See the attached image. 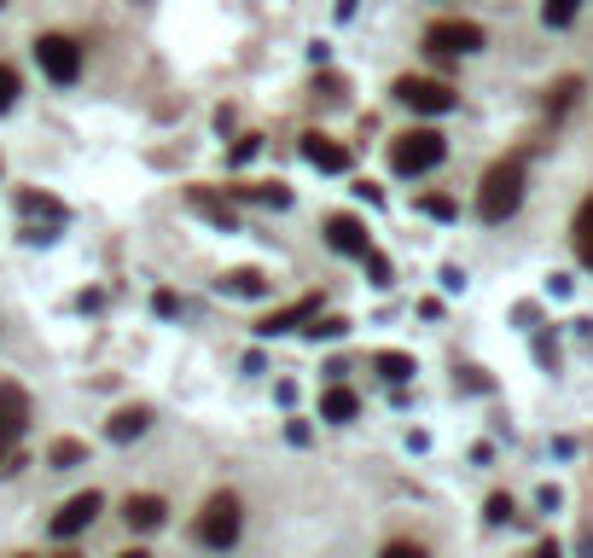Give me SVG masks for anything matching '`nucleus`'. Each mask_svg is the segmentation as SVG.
Segmentation results:
<instances>
[{
  "label": "nucleus",
  "mask_w": 593,
  "mask_h": 558,
  "mask_svg": "<svg viewBox=\"0 0 593 558\" xmlns=\"http://www.w3.org/2000/svg\"><path fill=\"white\" fill-rule=\"evenodd\" d=\"M529 558H564V547H559V541H541V547L529 552Z\"/></svg>",
  "instance_id": "nucleus-34"
},
{
  "label": "nucleus",
  "mask_w": 593,
  "mask_h": 558,
  "mask_svg": "<svg viewBox=\"0 0 593 558\" xmlns=\"http://www.w3.org/2000/svg\"><path fill=\"white\" fill-rule=\"evenodd\" d=\"M373 366L384 372V379H391V384H407V379H414V355H402V349H378V355H373Z\"/></svg>",
  "instance_id": "nucleus-17"
},
{
  "label": "nucleus",
  "mask_w": 593,
  "mask_h": 558,
  "mask_svg": "<svg viewBox=\"0 0 593 558\" xmlns=\"http://www.w3.org/2000/svg\"><path fill=\"white\" fill-rule=\"evenodd\" d=\"M483 24H472V18H437L431 30H425V53L431 58H460V53H477L483 47Z\"/></svg>",
  "instance_id": "nucleus-5"
},
{
  "label": "nucleus",
  "mask_w": 593,
  "mask_h": 558,
  "mask_svg": "<svg viewBox=\"0 0 593 558\" xmlns=\"http://www.w3.org/2000/svg\"><path fill=\"white\" fill-rule=\"evenodd\" d=\"M442 157H448V140L437 129H407V134L391 140V169L396 175H431Z\"/></svg>",
  "instance_id": "nucleus-2"
},
{
  "label": "nucleus",
  "mask_w": 593,
  "mask_h": 558,
  "mask_svg": "<svg viewBox=\"0 0 593 558\" xmlns=\"http://www.w3.org/2000/svg\"><path fill=\"white\" fill-rule=\"evenodd\" d=\"M303 157H309L320 175H343V169H350V146H338L332 134H303Z\"/></svg>",
  "instance_id": "nucleus-12"
},
{
  "label": "nucleus",
  "mask_w": 593,
  "mask_h": 558,
  "mask_svg": "<svg viewBox=\"0 0 593 558\" xmlns=\"http://www.w3.org/2000/svg\"><path fill=\"white\" fill-rule=\"evenodd\" d=\"M355 413H361V396H355L350 384H332V390L320 396V419H332V425H350Z\"/></svg>",
  "instance_id": "nucleus-15"
},
{
  "label": "nucleus",
  "mask_w": 593,
  "mask_h": 558,
  "mask_svg": "<svg viewBox=\"0 0 593 558\" xmlns=\"http://www.w3.org/2000/svg\"><path fill=\"white\" fill-rule=\"evenodd\" d=\"M315 99H326V106H338V99H343V76H320V81H315Z\"/></svg>",
  "instance_id": "nucleus-28"
},
{
  "label": "nucleus",
  "mask_w": 593,
  "mask_h": 558,
  "mask_svg": "<svg viewBox=\"0 0 593 558\" xmlns=\"http://www.w3.org/2000/svg\"><path fill=\"white\" fill-rule=\"evenodd\" d=\"M146 430H152V407H117L111 425H106V437L111 442H134V437H146Z\"/></svg>",
  "instance_id": "nucleus-14"
},
{
  "label": "nucleus",
  "mask_w": 593,
  "mask_h": 558,
  "mask_svg": "<svg viewBox=\"0 0 593 558\" xmlns=\"http://www.w3.org/2000/svg\"><path fill=\"white\" fill-rule=\"evenodd\" d=\"M524 186H529L524 157H501L495 169L483 175V186H477V216H483V221H506V216H518Z\"/></svg>",
  "instance_id": "nucleus-1"
},
{
  "label": "nucleus",
  "mask_w": 593,
  "mask_h": 558,
  "mask_svg": "<svg viewBox=\"0 0 593 558\" xmlns=\"http://www.w3.org/2000/svg\"><path fill=\"white\" fill-rule=\"evenodd\" d=\"M47 460H53V471H76L81 460H88V448H81V442H53V453H47Z\"/></svg>",
  "instance_id": "nucleus-21"
},
{
  "label": "nucleus",
  "mask_w": 593,
  "mask_h": 558,
  "mask_svg": "<svg viewBox=\"0 0 593 558\" xmlns=\"http://www.w3.org/2000/svg\"><path fill=\"white\" fill-rule=\"evenodd\" d=\"M326 244H332L338 256H366V251H373L361 216H326Z\"/></svg>",
  "instance_id": "nucleus-10"
},
{
  "label": "nucleus",
  "mask_w": 593,
  "mask_h": 558,
  "mask_svg": "<svg viewBox=\"0 0 593 558\" xmlns=\"http://www.w3.org/2000/svg\"><path fill=\"white\" fill-rule=\"evenodd\" d=\"M239 529H244V506H239V494H210L204 501V512H198V541L204 547H216V552H228L233 541H239Z\"/></svg>",
  "instance_id": "nucleus-3"
},
{
  "label": "nucleus",
  "mask_w": 593,
  "mask_h": 558,
  "mask_svg": "<svg viewBox=\"0 0 593 558\" xmlns=\"http://www.w3.org/2000/svg\"><path fill=\"white\" fill-rule=\"evenodd\" d=\"M187 204H193V210H198L204 221H216L221 233H239V216H233V204H228V198H216L210 186H193V193H187Z\"/></svg>",
  "instance_id": "nucleus-13"
},
{
  "label": "nucleus",
  "mask_w": 593,
  "mask_h": 558,
  "mask_svg": "<svg viewBox=\"0 0 593 558\" xmlns=\"http://www.w3.org/2000/svg\"><path fill=\"white\" fill-rule=\"evenodd\" d=\"M361 262H366V274H373V285H391V262H384L378 251H366Z\"/></svg>",
  "instance_id": "nucleus-29"
},
{
  "label": "nucleus",
  "mask_w": 593,
  "mask_h": 558,
  "mask_svg": "<svg viewBox=\"0 0 593 558\" xmlns=\"http://www.w3.org/2000/svg\"><path fill=\"white\" fill-rule=\"evenodd\" d=\"M576 99H582V81L564 76V81H553V94H547V111H570Z\"/></svg>",
  "instance_id": "nucleus-22"
},
{
  "label": "nucleus",
  "mask_w": 593,
  "mask_h": 558,
  "mask_svg": "<svg viewBox=\"0 0 593 558\" xmlns=\"http://www.w3.org/2000/svg\"><path fill=\"white\" fill-rule=\"evenodd\" d=\"M18 210H24V216H47V221H65V204L47 198V193H35V186H24V193H18Z\"/></svg>",
  "instance_id": "nucleus-19"
},
{
  "label": "nucleus",
  "mask_w": 593,
  "mask_h": 558,
  "mask_svg": "<svg viewBox=\"0 0 593 558\" xmlns=\"http://www.w3.org/2000/svg\"><path fill=\"white\" fill-rule=\"evenodd\" d=\"M12 106H18V70L0 65V117H7Z\"/></svg>",
  "instance_id": "nucleus-26"
},
{
  "label": "nucleus",
  "mask_w": 593,
  "mask_h": 558,
  "mask_svg": "<svg viewBox=\"0 0 593 558\" xmlns=\"http://www.w3.org/2000/svg\"><path fill=\"white\" fill-rule=\"evenodd\" d=\"M407 111H419V117H442V111H454L460 106V94L448 88V81L437 76H396V88H391Z\"/></svg>",
  "instance_id": "nucleus-4"
},
{
  "label": "nucleus",
  "mask_w": 593,
  "mask_h": 558,
  "mask_svg": "<svg viewBox=\"0 0 593 558\" xmlns=\"http://www.w3.org/2000/svg\"><path fill=\"white\" fill-rule=\"evenodd\" d=\"M0 7H7V0H0Z\"/></svg>",
  "instance_id": "nucleus-36"
},
{
  "label": "nucleus",
  "mask_w": 593,
  "mask_h": 558,
  "mask_svg": "<svg viewBox=\"0 0 593 558\" xmlns=\"http://www.w3.org/2000/svg\"><path fill=\"white\" fill-rule=\"evenodd\" d=\"M117 558H152L146 547H129V552H117Z\"/></svg>",
  "instance_id": "nucleus-35"
},
{
  "label": "nucleus",
  "mask_w": 593,
  "mask_h": 558,
  "mask_svg": "<svg viewBox=\"0 0 593 558\" xmlns=\"http://www.w3.org/2000/svg\"><path fill=\"white\" fill-rule=\"evenodd\" d=\"M152 308H157V320H175V315H180V297H175V292H157Z\"/></svg>",
  "instance_id": "nucleus-31"
},
{
  "label": "nucleus",
  "mask_w": 593,
  "mask_h": 558,
  "mask_svg": "<svg viewBox=\"0 0 593 558\" xmlns=\"http://www.w3.org/2000/svg\"><path fill=\"white\" fill-rule=\"evenodd\" d=\"M378 558H431V552H425L419 541H391V547H384Z\"/></svg>",
  "instance_id": "nucleus-30"
},
{
  "label": "nucleus",
  "mask_w": 593,
  "mask_h": 558,
  "mask_svg": "<svg viewBox=\"0 0 593 558\" xmlns=\"http://www.w3.org/2000/svg\"><path fill=\"white\" fill-rule=\"evenodd\" d=\"M18 466H24V453H18V448H0V478H12Z\"/></svg>",
  "instance_id": "nucleus-32"
},
{
  "label": "nucleus",
  "mask_w": 593,
  "mask_h": 558,
  "mask_svg": "<svg viewBox=\"0 0 593 558\" xmlns=\"http://www.w3.org/2000/svg\"><path fill=\"white\" fill-rule=\"evenodd\" d=\"M99 512H106V494H99V489L70 494V501L58 506V518H53V535H58V541H70V535H81V529L99 518Z\"/></svg>",
  "instance_id": "nucleus-7"
},
{
  "label": "nucleus",
  "mask_w": 593,
  "mask_h": 558,
  "mask_svg": "<svg viewBox=\"0 0 593 558\" xmlns=\"http://www.w3.org/2000/svg\"><path fill=\"white\" fill-rule=\"evenodd\" d=\"M30 430V396L24 384H0V448H18Z\"/></svg>",
  "instance_id": "nucleus-8"
},
{
  "label": "nucleus",
  "mask_w": 593,
  "mask_h": 558,
  "mask_svg": "<svg viewBox=\"0 0 593 558\" xmlns=\"http://www.w3.org/2000/svg\"><path fill=\"white\" fill-rule=\"evenodd\" d=\"M251 157H256V134H244L239 146H233V163H251Z\"/></svg>",
  "instance_id": "nucleus-33"
},
{
  "label": "nucleus",
  "mask_w": 593,
  "mask_h": 558,
  "mask_svg": "<svg viewBox=\"0 0 593 558\" xmlns=\"http://www.w3.org/2000/svg\"><path fill=\"white\" fill-rule=\"evenodd\" d=\"M221 292H233V297H268V280H262L256 267H233V274L221 280Z\"/></svg>",
  "instance_id": "nucleus-18"
},
{
  "label": "nucleus",
  "mask_w": 593,
  "mask_h": 558,
  "mask_svg": "<svg viewBox=\"0 0 593 558\" xmlns=\"http://www.w3.org/2000/svg\"><path fill=\"white\" fill-rule=\"evenodd\" d=\"M419 210H425V216H437V221H454V198H448V193H425V198H419Z\"/></svg>",
  "instance_id": "nucleus-25"
},
{
  "label": "nucleus",
  "mask_w": 593,
  "mask_h": 558,
  "mask_svg": "<svg viewBox=\"0 0 593 558\" xmlns=\"http://www.w3.org/2000/svg\"><path fill=\"white\" fill-rule=\"evenodd\" d=\"M163 518H169V501H163V494H129V501H122V524L134 535L163 529Z\"/></svg>",
  "instance_id": "nucleus-11"
},
{
  "label": "nucleus",
  "mask_w": 593,
  "mask_h": 558,
  "mask_svg": "<svg viewBox=\"0 0 593 558\" xmlns=\"http://www.w3.org/2000/svg\"><path fill=\"white\" fill-rule=\"evenodd\" d=\"M228 198H251V204H274V210H285V204H292V186H285V180H262V186H228Z\"/></svg>",
  "instance_id": "nucleus-16"
},
{
  "label": "nucleus",
  "mask_w": 593,
  "mask_h": 558,
  "mask_svg": "<svg viewBox=\"0 0 593 558\" xmlns=\"http://www.w3.org/2000/svg\"><path fill=\"white\" fill-rule=\"evenodd\" d=\"M309 320H320V297H297V303H285V308H274L268 320L256 326L262 338H285V332H303Z\"/></svg>",
  "instance_id": "nucleus-9"
},
{
  "label": "nucleus",
  "mask_w": 593,
  "mask_h": 558,
  "mask_svg": "<svg viewBox=\"0 0 593 558\" xmlns=\"http://www.w3.org/2000/svg\"><path fill=\"white\" fill-rule=\"evenodd\" d=\"M576 256L593 267V198L582 204V216H576Z\"/></svg>",
  "instance_id": "nucleus-23"
},
{
  "label": "nucleus",
  "mask_w": 593,
  "mask_h": 558,
  "mask_svg": "<svg viewBox=\"0 0 593 558\" xmlns=\"http://www.w3.org/2000/svg\"><path fill=\"white\" fill-rule=\"evenodd\" d=\"M483 518H488V524H506V518H513V494H488Z\"/></svg>",
  "instance_id": "nucleus-27"
},
{
  "label": "nucleus",
  "mask_w": 593,
  "mask_h": 558,
  "mask_svg": "<svg viewBox=\"0 0 593 558\" xmlns=\"http://www.w3.org/2000/svg\"><path fill=\"white\" fill-rule=\"evenodd\" d=\"M303 332H309L315 343H320V338H343V332H350V320H343V315H326V320H309Z\"/></svg>",
  "instance_id": "nucleus-24"
},
{
  "label": "nucleus",
  "mask_w": 593,
  "mask_h": 558,
  "mask_svg": "<svg viewBox=\"0 0 593 558\" xmlns=\"http://www.w3.org/2000/svg\"><path fill=\"white\" fill-rule=\"evenodd\" d=\"M576 12H582V0H541V24L547 30H570Z\"/></svg>",
  "instance_id": "nucleus-20"
},
{
  "label": "nucleus",
  "mask_w": 593,
  "mask_h": 558,
  "mask_svg": "<svg viewBox=\"0 0 593 558\" xmlns=\"http://www.w3.org/2000/svg\"><path fill=\"white\" fill-rule=\"evenodd\" d=\"M35 65H41V76H47V81L70 88V81L81 76V47H76L70 35L47 30V35H35Z\"/></svg>",
  "instance_id": "nucleus-6"
}]
</instances>
